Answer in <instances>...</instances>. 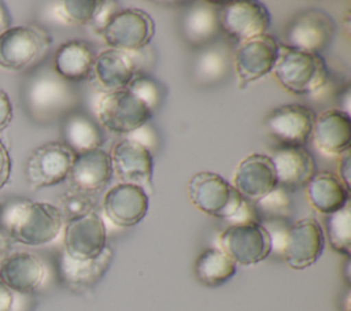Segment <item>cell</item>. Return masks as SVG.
<instances>
[{"instance_id":"ffe728a7","label":"cell","mask_w":351,"mask_h":311,"mask_svg":"<svg viewBox=\"0 0 351 311\" xmlns=\"http://www.w3.org/2000/svg\"><path fill=\"white\" fill-rule=\"evenodd\" d=\"M137 74V63L130 52L107 48L95 58L90 78L104 93L125 89Z\"/></svg>"},{"instance_id":"d6986e66","label":"cell","mask_w":351,"mask_h":311,"mask_svg":"<svg viewBox=\"0 0 351 311\" xmlns=\"http://www.w3.org/2000/svg\"><path fill=\"white\" fill-rule=\"evenodd\" d=\"M112 178L110 153L104 149H93L75 155L67 181L73 190L86 195L101 192Z\"/></svg>"},{"instance_id":"ac0fdd59","label":"cell","mask_w":351,"mask_h":311,"mask_svg":"<svg viewBox=\"0 0 351 311\" xmlns=\"http://www.w3.org/2000/svg\"><path fill=\"white\" fill-rule=\"evenodd\" d=\"M149 199L147 192L137 185L117 184L107 190L103 199L106 216L117 226L132 227L147 215Z\"/></svg>"},{"instance_id":"484cf974","label":"cell","mask_w":351,"mask_h":311,"mask_svg":"<svg viewBox=\"0 0 351 311\" xmlns=\"http://www.w3.org/2000/svg\"><path fill=\"white\" fill-rule=\"evenodd\" d=\"M112 259V249H106L95 259L77 260L62 252L59 258V273L62 281L71 289H86L95 285L107 271Z\"/></svg>"},{"instance_id":"1f68e13d","label":"cell","mask_w":351,"mask_h":311,"mask_svg":"<svg viewBox=\"0 0 351 311\" xmlns=\"http://www.w3.org/2000/svg\"><path fill=\"white\" fill-rule=\"evenodd\" d=\"M101 0H66L58 4V18L70 25H90Z\"/></svg>"},{"instance_id":"8d00e7d4","label":"cell","mask_w":351,"mask_h":311,"mask_svg":"<svg viewBox=\"0 0 351 311\" xmlns=\"http://www.w3.org/2000/svg\"><path fill=\"white\" fill-rule=\"evenodd\" d=\"M10 175H11V156L8 153L7 147L0 140V189H3L8 184Z\"/></svg>"},{"instance_id":"f35d334b","label":"cell","mask_w":351,"mask_h":311,"mask_svg":"<svg viewBox=\"0 0 351 311\" xmlns=\"http://www.w3.org/2000/svg\"><path fill=\"white\" fill-rule=\"evenodd\" d=\"M14 303V292L0 281V311H11Z\"/></svg>"},{"instance_id":"836d02e7","label":"cell","mask_w":351,"mask_h":311,"mask_svg":"<svg viewBox=\"0 0 351 311\" xmlns=\"http://www.w3.org/2000/svg\"><path fill=\"white\" fill-rule=\"evenodd\" d=\"M125 89H128L134 97L144 103L152 112L154 108L159 105L163 96L162 86L154 78L138 73L133 77Z\"/></svg>"},{"instance_id":"4dcf8cb0","label":"cell","mask_w":351,"mask_h":311,"mask_svg":"<svg viewBox=\"0 0 351 311\" xmlns=\"http://www.w3.org/2000/svg\"><path fill=\"white\" fill-rule=\"evenodd\" d=\"M258 222L287 221L292 212V200L289 190L277 186L262 199L252 201Z\"/></svg>"},{"instance_id":"d590c367","label":"cell","mask_w":351,"mask_h":311,"mask_svg":"<svg viewBox=\"0 0 351 311\" xmlns=\"http://www.w3.org/2000/svg\"><path fill=\"white\" fill-rule=\"evenodd\" d=\"M119 4L117 1H100V7L90 22V26L97 32L101 33L104 26L110 22V19L119 11Z\"/></svg>"},{"instance_id":"5bb4252c","label":"cell","mask_w":351,"mask_h":311,"mask_svg":"<svg viewBox=\"0 0 351 311\" xmlns=\"http://www.w3.org/2000/svg\"><path fill=\"white\" fill-rule=\"evenodd\" d=\"M112 175L122 184L141 186L147 193L152 190L154 158L148 147L133 138L118 141L110 153Z\"/></svg>"},{"instance_id":"b9f144b4","label":"cell","mask_w":351,"mask_h":311,"mask_svg":"<svg viewBox=\"0 0 351 311\" xmlns=\"http://www.w3.org/2000/svg\"><path fill=\"white\" fill-rule=\"evenodd\" d=\"M10 255V241L8 238L0 233V266L3 264L4 259Z\"/></svg>"},{"instance_id":"cb8c5ba5","label":"cell","mask_w":351,"mask_h":311,"mask_svg":"<svg viewBox=\"0 0 351 311\" xmlns=\"http://www.w3.org/2000/svg\"><path fill=\"white\" fill-rule=\"evenodd\" d=\"M95 58V49L88 41L73 38L56 49L52 69L67 82H78L90 77Z\"/></svg>"},{"instance_id":"60d3db41","label":"cell","mask_w":351,"mask_h":311,"mask_svg":"<svg viewBox=\"0 0 351 311\" xmlns=\"http://www.w3.org/2000/svg\"><path fill=\"white\" fill-rule=\"evenodd\" d=\"M8 27H11V15H10L7 5L3 1H0V36Z\"/></svg>"},{"instance_id":"e575fe53","label":"cell","mask_w":351,"mask_h":311,"mask_svg":"<svg viewBox=\"0 0 351 311\" xmlns=\"http://www.w3.org/2000/svg\"><path fill=\"white\" fill-rule=\"evenodd\" d=\"M228 60L222 52L215 48L203 51L196 60V74L206 82H213L226 73Z\"/></svg>"},{"instance_id":"4fadbf2b","label":"cell","mask_w":351,"mask_h":311,"mask_svg":"<svg viewBox=\"0 0 351 311\" xmlns=\"http://www.w3.org/2000/svg\"><path fill=\"white\" fill-rule=\"evenodd\" d=\"M317 114L299 103L282 104L270 111L265 126L281 147H303L311 137Z\"/></svg>"},{"instance_id":"ab89813d","label":"cell","mask_w":351,"mask_h":311,"mask_svg":"<svg viewBox=\"0 0 351 311\" xmlns=\"http://www.w3.org/2000/svg\"><path fill=\"white\" fill-rule=\"evenodd\" d=\"M341 160H340V174H339V178L343 181V184L350 188V170H351V164H350V152L347 151L346 153H343L341 156Z\"/></svg>"},{"instance_id":"ba28073f","label":"cell","mask_w":351,"mask_h":311,"mask_svg":"<svg viewBox=\"0 0 351 311\" xmlns=\"http://www.w3.org/2000/svg\"><path fill=\"white\" fill-rule=\"evenodd\" d=\"M75 153L63 142L52 141L33 149L25 163V179L30 189H43L67 179Z\"/></svg>"},{"instance_id":"3957f363","label":"cell","mask_w":351,"mask_h":311,"mask_svg":"<svg viewBox=\"0 0 351 311\" xmlns=\"http://www.w3.org/2000/svg\"><path fill=\"white\" fill-rule=\"evenodd\" d=\"M281 88L296 96L314 95L329 81V69L321 53L304 52L280 45L271 71Z\"/></svg>"},{"instance_id":"8fae6325","label":"cell","mask_w":351,"mask_h":311,"mask_svg":"<svg viewBox=\"0 0 351 311\" xmlns=\"http://www.w3.org/2000/svg\"><path fill=\"white\" fill-rule=\"evenodd\" d=\"M151 116L152 111L128 89L104 93L97 104L99 123L118 134L136 132L143 127Z\"/></svg>"},{"instance_id":"277c9868","label":"cell","mask_w":351,"mask_h":311,"mask_svg":"<svg viewBox=\"0 0 351 311\" xmlns=\"http://www.w3.org/2000/svg\"><path fill=\"white\" fill-rule=\"evenodd\" d=\"M336 22L329 12L318 7H308L292 15L284 25L282 47L304 52L321 53L336 36Z\"/></svg>"},{"instance_id":"9c48e42d","label":"cell","mask_w":351,"mask_h":311,"mask_svg":"<svg viewBox=\"0 0 351 311\" xmlns=\"http://www.w3.org/2000/svg\"><path fill=\"white\" fill-rule=\"evenodd\" d=\"M100 34L108 48L132 53L151 42L155 22L144 10L123 8L110 19Z\"/></svg>"},{"instance_id":"4316f807","label":"cell","mask_w":351,"mask_h":311,"mask_svg":"<svg viewBox=\"0 0 351 311\" xmlns=\"http://www.w3.org/2000/svg\"><path fill=\"white\" fill-rule=\"evenodd\" d=\"M63 144L75 155L99 149L104 142V136L97 122L84 112H70L64 116L62 125Z\"/></svg>"},{"instance_id":"74e56055","label":"cell","mask_w":351,"mask_h":311,"mask_svg":"<svg viewBox=\"0 0 351 311\" xmlns=\"http://www.w3.org/2000/svg\"><path fill=\"white\" fill-rule=\"evenodd\" d=\"M12 119V104L8 95L0 89V132L4 130Z\"/></svg>"},{"instance_id":"d4e9b609","label":"cell","mask_w":351,"mask_h":311,"mask_svg":"<svg viewBox=\"0 0 351 311\" xmlns=\"http://www.w3.org/2000/svg\"><path fill=\"white\" fill-rule=\"evenodd\" d=\"M306 186L310 206L324 215L336 212L350 203V188L335 173L318 171Z\"/></svg>"},{"instance_id":"6da1fadb","label":"cell","mask_w":351,"mask_h":311,"mask_svg":"<svg viewBox=\"0 0 351 311\" xmlns=\"http://www.w3.org/2000/svg\"><path fill=\"white\" fill-rule=\"evenodd\" d=\"M58 206L12 199L0 206V233L19 244L37 247L53 241L63 226Z\"/></svg>"},{"instance_id":"e0dca14e","label":"cell","mask_w":351,"mask_h":311,"mask_svg":"<svg viewBox=\"0 0 351 311\" xmlns=\"http://www.w3.org/2000/svg\"><path fill=\"white\" fill-rule=\"evenodd\" d=\"M232 186L248 201H256L278 186L270 156L252 153L244 158L234 170Z\"/></svg>"},{"instance_id":"5b68a950","label":"cell","mask_w":351,"mask_h":311,"mask_svg":"<svg viewBox=\"0 0 351 311\" xmlns=\"http://www.w3.org/2000/svg\"><path fill=\"white\" fill-rule=\"evenodd\" d=\"M189 201L202 212L232 221L245 199L229 181L213 171H200L188 182Z\"/></svg>"},{"instance_id":"7a4b0ae2","label":"cell","mask_w":351,"mask_h":311,"mask_svg":"<svg viewBox=\"0 0 351 311\" xmlns=\"http://www.w3.org/2000/svg\"><path fill=\"white\" fill-rule=\"evenodd\" d=\"M77 101L70 82L59 77L53 69L33 73L25 84L23 103L27 114L37 122L47 123L71 112Z\"/></svg>"},{"instance_id":"7c38bea8","label":"cell","mask_w":351,"mask_h":311,"mask_svg":"<svg viewBox=\"0 0 351 311\" xmlns=\"http://www.w3.org/2000/svg\"><path fill=\"white\" fill-rule=\"evenodd\" d=\"M325 234L314 218H303L289 225L282 236L278 253L295 270L313 266L322 255Z\"/></svg>"},{"instance_id":"7402d4cb","label":"cell","mask_w":351,"mask_h":311,"mask_svg":"<svg viewBox=\"0 0 351 311\" xmlns=\"http://www.w3.org/2000/svg\"><path fill=\"white\" fill-rule=\"evenodd\" d=\"M278 186L287 190L303 188L317 173L313 155L304 147H280L270 156Z\"/></svg>"},{"instance_id":"2e32d148","label":"cell","mask_w":351,"mask_h":311,"mask_svg":"<svg viewBox=\"0 0 351 311\" xmlns=\"http://www.w3.org/2000/svg\"><path fill=\"white\" fill-rule=\"evenodd\" d=\"M63 252L77 260L95 259L107 247L106 225L95 211L67 222L63 237Z\"/></svg>"},{"instance_id":"52a82bcc","label":"cell","mask_w":351,"mask_h":311,"mask_svg":"<svg viewBox=\"0 0 351 311\" xmlns=\"http://www.w3.org/2000/svg\"><path fill=\"white\" fill-rule=\"evenodd\" d=\"M215 5H218L219 29L239 45L266 34L270 27L271 15L261 1H226Z\"/></svg>"},{"instance_id":"d6a6232c","label":"cell","mask_w":351,"mask_h":311,"mask_svg":"<svg viewBox=\"0 0 351 311\" xmlns=\"http://www.w3.org/2000/svg\"><path fill=\"white\" fill-rule=\"evenodd\" d=\"M96 200L92 195H86L78 190H67L59 197V211L63 221L70 222L95 211Z\"/></svg>"},{"instance_id":"f1b7e54d","label":"cell","mask_w":351,"mask_h":311,"mask_svg":"<svg viewBox=\"0 0 351 311\" xmlns=\"http://www.w3.org/2000/svg\"><path fill=\"white\" fill-rule=\"evenodd\" d=\"M234 274L236 263L218 248L204 249L195 260V275L204 286H219Z\"/></svg>"},{"instance_id":"30bf717a","label":"cell","mask_w":351,"mask_h":311,"mask_svg":"<svg viewBox=\"0 0 351 311\" xmlns=\"http://www.w3.org/2000/svg\"><path fill=\"white\" fill-rule=\"evenodd\" d=\"M221 251L236 264L251 266L271 253V240L259 222L229 225L219 236Z\"/></svg>"},{"instance_id":"83f0119b","label":"cell","mask_w":351,"mask_h":311,"mask_svg":"<svg viewBox=\"0 0 351 311\" xmlns=\"http://www.w3.org/2000/svg\"><path fill=\"white\" fill-rule=\"evenodd\" d=\"M219 30L215 3H196L184 14L182 33L191 44L204 45L214 40Z\"/></svg>"},{"instance_id":"f546056e","label":"cell","mask_w":351,"mask_h":311,"mask_svg":"<svg viewBox=\"0 0 351 311\" xmlns=\"http://www.w3.org/2000/svg\"><path fill=\"white\" fill-rule=\"evenodd\" d=\"M325 227L329 244L333 251L344 255L347 259L351 253V207L347 203L336 212L326 215Z\"/></svg>"},{"instance_id":"603a6c76","label":"cell","mask_w":351,"mask_h":311,"mask_svg":"<svg viewBox=\"0 0 351 311\" xmlns=\"http://www.w3.org/2000/svg\"><path fill=\"white\" fill-rule=\"evenodd\" d=\"M43 279L44 266L30 252L10 253L0 266V281L14 293L29 295L41 285Z\"/></svg>"},{"instance_id":"44dd1931","label":"cell","mask_w":351,"mask_h":311,"mask_svg":"<svg viewBox=\"0 0 351 311\" xmlns=\"http://www.w3.org/2000/svg\"><path fill=\"white\" fill-rule=\"evenodd\" d=\"M314 145L326 155H343L350 149L351 118L341 108H329L315 116L313 133Z\"/></svg>"},{"instance_id":"8992f818","label":"cell","mask_w":351,"mask_h":311,"mask_svg":"<svg viewBox=\"0 0 351 311\" xmlns=\"http://www.w3.org/2000/svg\"><path fill=\"white\" fill-rule=\"evenodd\" d=\"M51 45V34L40 26H11L0 36V67L11 71L25 70L38 62Z\"/></svg>"},{"instance_id":"9a60e30c","label":"cell","mask_w":351,"mask_h":311,"mask_svg":"<svg viewBox=\"0 0 351 311\" xmlns=\"http://www.w3.org/2000/svg\"><path fill=\"white\" fill-rule=\"evenodd\" d=\"M280 53V42L270 34H262L239 45L234 53V71L239 88H245L271 73Z\"/></svg>"}]
</instances>
